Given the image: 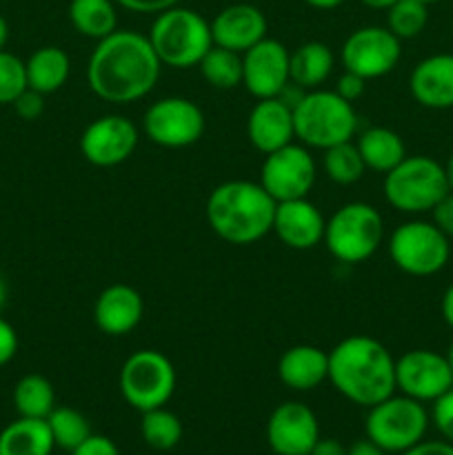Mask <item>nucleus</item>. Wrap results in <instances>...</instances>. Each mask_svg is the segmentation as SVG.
<instances>
[{
	"instance_id": "obj_41",
	"label": "nucleus",
	"mask_w": 453,
	"mask_h": 455,
	"mask_svg": "<svg viewBox=\"0 0 453 455\" xmlns=\"http://www.w3.org/2000/svg\"><path fill=\"white\" fill-rule=\"evenodd\" d=\"M115 4H120L123 9H127V12H133V13H163L167 12V9L176 7L180 0H114Z\"/></svg>"
},
{
	"instance_id": "obj_50",
	"label": "nucleus",
	"mask_w": 453,
	"mask_h": 455,
	"mask_svg": "<svg viewBox=\"0 0 453 455\" xmlns=\"http://www.w3.org/2000/svg\"><path fill=\"white\" fill-rule=\"evenodd\" d=\"M444 173H447V182H449V191H453V151L449 156L447 164H444Z\"/></svg>"
},
{
	"instance_id": "obj_39",
	"label": "nucleus",
	"mask_w": 453,
	"mask_h": 455,
	"mask_svg": "<svg viewBox=\"0 0 453 455\" xmlns=\"http://www.w3.org/2000/svg\"><path fill=\"white\" fill-rule=\"evenodd\" d=\"M71 455H120V451L111 438L91 434L84 443H80L78 447L71 451Z\"/></svg>"
},
{
	"instance_id": "obj_7",
	"label": "nucleus",
	"mask_w": 453,
	"mask_h": 455,
	"mask_svg": "<svg viewBox=\"0 0 453 455\" xmlns=\"http://www.w3.org/2000/svg\"><path fill=\"white\" fill-rule=\"evenodd\" d=\"M385 198L402 213L431 212L449 194L444 164L429 156H407L385 173Z\"/></svg>"
},
{
	"instance_id": "obj_16",
	"label": "nucleus",
	"mask_w": 453,
	"mask_h": 455,
	"mask_svg": "<svg viewBox=\"0 0 453 455\" xmlns=\"http://www.w3.org/2000/svg\"><path fill=\"white\" fill-rule=\"evenodd\" d=\"M289 49L274 38H262L242 53V84L253 98H278L289 87Z\"/></svg>"
},
{
	"instance_id": "obj_26",
	"label": "nucleus",
	"mask_w": 453,
	"mask_h": 455,
	"mask_svg": "<svg viewBox=\"0 0 453 455\" xmlns=\"http://www.w3.org/2000/svg\"><path fill=\"white\" fill-rule=\"evenodd\" d=\"M53 449L47 420L18 418L0 431V455H52Z\"/></svg>"
},
{
	"instance_id": "obj_17",
	"label": "nucleus",
	"mask_w": 453,
	"mask_h": 455,
	"mask_svg": "<svg viewBox=\"0 0 453 455\" xmlns=\"http://www.w3.org/2000/svg\"><path fill=\"white\" fill-rule=\"evenodd\" d=\"M320 440V425L306 404H278L266 422V443L275 455H309Z\"/></svg>"
},
{
	"instance_id": "obj_21",
	"label": "nucleus",
	"mask_w": 453,
	"mask_h": 455,
	"mask_svg": "<svg viewBox=\"0 0 453 455\" xmlns=\"http://www.w3.org/2000/svg\"><path fill=\"white\" fill-rule=\"evenodd\" d=\"M145 302L131 284H109L102 289L93 305V323L111 338L127 336L140 324Z\"/></svg>"
},
{
	"instance_id": "obj_49",
	"label": "nucleus",
	"mask_w": 453,
	"mask_h": 455,
	"mask_svg": "<svg viewBox=\"0 0 453 455\" xmlns=\"http://www.w3.org/2000/svg\"><path fill=\"white\" fill-rule=\"evenodd\" d=\"M7 40H9V25H7V20H4V18L0 16V52H3V49H4Z\"/></svg>"
},
{
	"instance_id": "obj_43",
	"label": "nucleus",
	"mask_w": 453,
	"mask_h": 455,
	"mask_svg": "<svg viewBox=\"0 0 453 455\" xmlns=\"http://www.w3.org/2000/svg\"><path fill=\"white\" fill-rule=\"evenodd\" d=\"M400 455H453V443H449V440H420Z\"/></svg>"
},
{
	"instance_id": "obj_32",
	"label": "nucleus",
	"mask_w": 453,
	"mask_h": 455,
	"mask_svg": "<svg viewBox=\"0 0 453 455\" xmlns=\"http://www.w3.org/2000/svg\"><path fill=\"white\" fill-rule=\"evenodd\" d=\"M322 169L327 173V178L336 185H355L360 178L367 172V164H364L362 156H360L355 142L346 140L340 145H333L329 149H324L322 158Z\"/></svg>"
},
{
	"instance_id": "obj_46",
	"label": "nucleus",
	"mask_w": 453,
	"mask_h": 455,
	"mask_svg": "<svg viewBox=\"0 0 453 455\" xmlns=\"http://www.w3.org/2000/svg\"><path fill=\"white\" fill-rule=\"evenodd\" d=\"M440 311H442V318L449 327L453 329V284L444 291L442 305H440Z\"/></svg>"
},
{
	"instance_id": "obj_47",
	"label": "nucleus",
	"mask_w": 453,
	"mask_h": 455,
	"mask_svg": "<svg viewBox=\"0 0 453 455\" xmlns=\"http://www.w3.org/2000/svg\"><path fill=\"white\" fill-rule=\"evenodd\" d=\"M305 3L314 9H336L340 7L345 0H305Z\"/></svg>"
},
{
	"instance_id": "obj_23",
	"label": "nucleus",
	"mask_w": 453,
	"mask_h": 455,
	"mask_svg": "<svg viewBox=\"0 0 453 455\" xmlns=\"http://www.w3.org/2000/svg\"><path fill=\"white\" fill-rule=\"evenodd\" d=\"M278 378L293 391H311L329 380V354L314 345H296L278 360Z\"/></svg>"
},
{
	"instance_id": "obj_31",
	"label": "nucleus",
	"mask_w": 453,
	"mask_h": 455,
	"mask_svg": "<svg viewBox=\"0 0 453 455\" xmlns=\"http://www.w3.org/2000/svg\"><path fill=\"white\" fill-rule=\"evenodd\" d=\"M140 434L142 440L155 451H171L182 440V422L169 409H149V411H142Z\"/></svg>"
},
{
	"instance_id": "obj_33",
	"label": "nucleus",
	"mask_w": 453,
	"mask_h": 455,
	"mask_svg": "<svg viewBox=\"0 0 453 455\" xmlns=\"http://www.w3.org/2000/svg\"><path fill=\"white\" fill-rule=\"evenodd\" d=\"M49 431H52L53 444L65 451H74L80 443L91 435V425L87 418L71 407H56L47 418Z\"/></svg>"
},
{
	"instance_id": "obj_51",
	"label": "nucleus",
	"mask_w": 453,
	"mask_h": 455,
	"mask_svg": "<svg viewBox=\"0 0 453 455\" xmlns=\"http://www.w3.org/2000/svg\"><path fill=\"white\" fill-rule=\"evenodd\" d=\"M4 302H7V283H4L3 274H0V309L4 307Z\"/></svg>"
},
{
	"instance_id": "obj_5",
	"label": "nucleus",
	"mask_w": 453,
	"mask_h": 455,
	"mask_svg": "<svg viewBox=\"0 0 453 455\" xmlns=\"http://www.w3.org/2000/svg\"><path fill=\"white\" fill-rule=\"evenodd\" d=\"M293 127L302 145L324 151L358 133V114L336 92L311 89L293 107Z\"/></svg>"
},
{
	"instance_id": "obj_22",
	"label": "nucleus",
	"mask_w": 453,
	"mask_h": 455,
	"mask_svg": "<svg viewBox=\"0 0 453 455\" xmlns=\"http://www.w3.org/2000/svg\"><path fill=\"white\" fill-rule=\"evenodd\" d=\"M416 102L426 109L453 107V53H435L417 62L409 78Z\"/></svg>"
},
{
	"instance_id": "obj_6",
	"label": "nucleus",
	"mask_w": 453,
	"mask_h": 455,
	"mask_svg": "<svg viewBox=\"0 0 453 455\" xmlns=\"http://www.w3.org/2000/svg\"><path fill=\"white\" fill-rule=\"evenodd\" d=\"M385 222L380 212L367 203H346L324 227V247L345 265H360L380 249Z\"/></svg>"
},
{
	"instance_id": "obj_34",
	"label": "nucleus",
	"mask_w": 453,
	"mask_h": 455,
	"mask_svg": "<svg viewBox=\"0 0 453 455\" xmlns=\"http://www.w3.org/2000/svg\"><path fill=\"white\" fill-rule=\"evenodd\" d=\"M429 4L420 0H395L386 9V29L400 40H411L425 31L429 22Z\"/></svg>"
},
{
	"instance_id": "obj_42",
	"label": "nucleus",
	"mask_w": 453,
	"mask_h": 455,
	"mask_svg": "<svg viewBox=\"0 0 453 455\" xmlns=\"http://www.w3.org/2000/svg\"><path fill=\"white\" fill-rule=\"evenodd\" d=\"M18 354V333L4 318H0V367L9 364Z\"/></svg>"
},
{
	"instance_id": "obj_25",
	"label": "nucleus",
	"mask_w": 453,
	"mask_h": 455,
	"mask_svg": "<svg viewBox=\"0 0 453 455\" xmlns=\"http://www.w3.org/2000/svg\"><path fill=\"white\" fill-rule=\"evenodd\" d=\"M360 156H362L367 169L378 173H389L391 169L398 167L407 158V147L404 140L386 127H369L358 136Z\"/></svg>"
},
{
	"instance_id": "obj_37",
	"label": "nucleus",
	"mask_w": 453,
	"mask_h": 455,
	"mask_svg": "<svg viewBox=\"0 0 453 455\" xmlns=\"http://www.w3.org/2000/svg\"><path fill=\"white\" fill-rule=\"evenodd\" d=\"M13 111H16L22 120H29V123L31 120H38L44 111V96L27 87L25 92L13 100Z\"/></svg>"
},
{
	"instance_id": "obj_45",
	"label": "nucleus",
	"mask_w": 453,
	"mask_h": 455,
	"mask_svg": "<svg viewBox=\"0 0 453 455\" xmlns=\"http://www.w3.org/2000/svg\"><path fill=\"white\" fill-rule=\"evenodd\" d=\"M346 455H386V453L382 451L376 443H371L369 438H364V440H358V443L351 444V447L346 449Z\"/></svg>"
},
{
	"instance_id": "obj_1",
	"label": "nucleus",
	"mask_w": 453,
	"mask_h": 455,
	"mask_svg": "<svg viewBox=\"0 0 453 455\" xmlns=\"http://www.w3.org/2000/svg\"><path fill=\"white\" fill-rule=\"evenodd\" d=\"M163 62L149 38L131 29H115L98 40L87 65L91 92L111 105H129L149 96L158 84Z\"/></svg>"
},
{
	"instance_id": "obj_15",
	"label": "nucleus",
	"mask_w": 453,
	"mask_h": 455,
	"mask_svg": "<svg viewBox=\"0 0 453 455\" xmlns=\"http://www.w3.org/2000/svg\"><path fill=\"white\" fill-rule=\"evenodd\" d=\"M138 147V127L127 116L109 114L93 120L80 136V154L93 167H118Z\"/></svg>"
},
{
	"instance_id": "obj_44",
	"label": "nucleus",
	"mask_w": 453,
	"mask_h": 455,
	"mask_svg": "<svg viewBox=\"0 0 453 455\" xmlns=\"http://www.w3.org/2000/svg\"><path fill=\"white\" fill-rule=\"evenodd\" d=\"M309 455H346V447L340 440L320 438Z\"/></svg>"
},
{
	"instance_id": "obj_52",
	"label": "nucleus",
	"mask_w": 453,
	"mask_h": 455,
	"mask_svg": "<svg viewBox=\"0 0 453 455\" xmlns=\"http://www.w3.org/2000/svg\"><path fill=\"white\" fill-rule=\"evenodd\" d=\"M447 360H449V367H451V371H453V340H451V345H449V351H447Z\"/></svg>"
},
{
	"instance_id": "obj_35",
	"label": "nucleus",
	"mask_w": 453,
	"mask_h": 455,
	"mask_svg": "<svg viewBox=\"0 0 453 455\" xmlns=\"http://www.w3.org/2000/svg\"><path fill=\"white\" fill-rule=\"evenodd\" d=\"M27 84L25 62L9 52H0V105H13Z\"/></svg>"
},
{
	"instance_id": "obj_3",
	"label": "nucleus",
	"mask_w": 453,
	"mask_h": 455,
	"mask_svg": "<svg viewBox=\"0 0 453 455\" xmlns=\"http://www.w3.org/2000/svg\"><path fill=\"white\" fill-rule=\"evenodd\" d=\"M275 204L260 182L226 180L209 194L207 220L218 238L244 247L274 229Z\"/></svg>"
},
{
	"instance_id": "obj_2",
	"label": "nucleus",
	"mask_w": 453,
	"mask_h": 455,
	"mask_svg": "<svg viewBox=\"0 0 453 455\" xmlns=\"http://www.w3.org/2000/svg\"><path fill=\"white\" fill-rule=\"evenodd\" d=\"M329 382L360 407H373L395 394V360L369 336H349L329 351Z\"/></svg>"
},
{
	"instance_id": "obj_8",
	"label": "nucleus",
	"mask_w": 453,
	"mask_h": 455,
	"mask_svg": "<svg viewBox=\"0 0 453 455\" xmlns=\"http://www.w3.org/2000/svg\"><path fill=\"white\" fill-rule=\"evenodd\" d=\"M429 429V413L425 404L409 395H389L369 407L364 431L371 443L385 453H402L425 440Z\"/></svg>"
},
{
	"instance_id": "obj_11",
	"label": "nucleus",
	"mask_w": 453,
	"mask_h": 455,
	"mask_svg": "<svg viewBox=\"0 0 453 455\" xmlns=\"http://www.w3.org/2000/svg\"><path fill=\"white\" fill-rule=\"evenodd\" d=\"M142 132L164 149H185L203 138L204 114L189 98H160L142 116Z\"/></svg>"
},
{
	"instance_id": "obj_28",
	"label": "nucleus",
	"mask_w": 453,
	"mask_h": 455,
	"mask_svg": "<svg viewBox=\"0 0 453 455\" xmlns=\"http://www.w3.org/2000/svg\"><path fill=\"white\" fill-rule=\"evenodd\" d=\"M69 20L84 38L102 40L118 29V12L114 0H71Z\"/></svg>"
},
{
	"instance_id": "obj_14",
	"label": "nucleus",
	"mask_w": 453,
	"mask_h": 455,
	"mask_svg": "<svg viewBox=\"0 0 453 455\" xmlns=\"http://www.w3.org/2000/svg\"><path fill=\"white\" fill-rule=\"evenodd\" d=\"M453 387L447 355L431 349H411L395 360V389L417 403H435Z\"/></svg>"
},
{
	"instance_id": "obj_36",
	"label": "nucleus",
	"mask_w": 453,
	"mask_h": 455,
	"mask_svg": "<svg viewBox=\"0 0 453 455\" xmlns=\"http://www.w3.org/2000/svg\"><path fill=\"white\" fill-rule=\"evenodd\" d=\"M431 420H433L435 429L442 434V438L453 443V387L433 403Z\"/></svg>"
},
{
	"instance_id": "obj_9",
	"label": "nucleus",
	"mask_w": 453,
	"mask_h": 455,
	"mask_svg": "<svg viewBox=\"0 0 453 455\" xmlns=\"http://www.w3.org/2000/svg\"><path fill=\"white\" fill-rule=\"evenodd\" d=\"M176 391V369L171 360L155 349L129 355L120 369V394L136 411L164 407Z\"/></svg>"
},
{
	"instance_id": "obj_20",
	"label": "nucleus",
	"mask_w": 453,
	"mask_h": 455,
	"mask_svg": "<svg viewBox=\"0 0 453 455\" xmlns=\"http://www.w3.org/2000/svg\"><path fill=\"white\" fill-rule=\"evenodd\" d=\"M266 16L256 4H229L211 20L213 44L244 53L253 44L266 38Z\"/></svg>"
},
{
	"instance_id": "obj_53",
	"label": "nucleus",
	"mask_w": 453,
	"mask_h": 455,
	"mask_svg": "<svg viewBox=\"0 0 453 455\" xmlns=\"http://www.w3.org/2000/svg\"><path fill=\"white\" fill-rule=\"evenodd\" d=\"M420 3H425V4H433V3H440V0H420Z\"/></svg>"
},
{
	"instance_id": "obj_12",
	"label": "nucleus",
	"mask_w": 453,
	"mask_h": 455,
	"mask_svg": "<svg viewBox=\"0 0 453 455\" xmlns=\"http://www.w3.org/2000/svg\"><path fill=\"white\" fill-rule=\"evenodd\" d=\"M402 56V40L391 34L386 27H360L340 49V60L345 71L362 76L364 80H376L391 74Z\"/></svg>"
},
{
	"instance_id": "obj_18",
	"label": "nucleus",
	"mask_w": 453,
	"mask_h": 455,
	"mask_svg": "<svg viewBox=\"0 0 453 455\" xmlns=\"http://www.w3.org/2000/svg\"><path fill=\"white\" fill-rule=\"evenodd\" d=\"M324 227H327L324 216L306 198L284 200V203L275 204L274 229L271 231L289 249H296V251L314 249L324 240Z\"/></svg>"
},
{
	"instance_id": "obj_10",
	"label": "nucleus",
	"mask_w": 453,
	"mask_h": 455,
	"mask_svg": "<svg viewBox=\"0 0 453 455\" xmlns=\"http://www.w3.org/2000/svg\"><path fill=\"white\" fill-rule=\"evenodd\" d=\"M389 256L404 274L416 278L433 275L447 267L451 256L449 235H444L433 222H402L389 238Z\"/></svg>"
},
{
	"instance_id": "obj_19",
	"label": "nucleus",
	"mask_w": 453,
	"mask_h": 455,
	"mask_svg": "<svg viewBox=\"0 0 453 455\" xmlns=\"http://www.w3.org/2000/svg\"><path fill=\"white\" fill-rule=\"evenodd\" d=\"M247 136L253 149L265 156L291 145L296 138L293 109L280 96L262 98L253 105L247 118Z\"/></svg>"
},
{
	"instance_id": "obj_38",
	"label": "nucleus",
	"mask_w": 453,
	"mask_h": 455,
	"mask_svg": "<svg viewBox=\"0 0 453 455\" xmlns=\"http://www.w3.org/2000/svg\"><path fill=\"white\" fill-rule=\"evenodd\" d=\"M364 92H367V80H364L362 76L345 71V74L338 78L336 93L340 98H345L346 102H351V105H354L355 100H360V98L364 96Z\"/></svg>"
},
{
	"instance_id": "obj_29",
	"label": "nucleus",
	"mask_w": 453,
	"mask_h": 455,
	"mask_svg": "<svg viewBox=\"0 0 453 455\" xmlns=\"http://www.w3.org/2000/svg\"><path fill=\"white\" fill-rule=\"evenodd\" d=\"M13 407L20 418L47 420L56 409V391L53 385L40 373H27L13 387Z\"/></svg>"
},
{
	"instance_id": "obj_40",
	"label": "nucleus",
	"mask_w": 453,
	"mask_h": 455,
	"mask_svg": "<svg viewBox=\"0 0 453 455\" xmlns=\"http://www.w3.org/2000/svg\"><path fill=\"white\" fill-rule=\"evenodd\" d=\"M431 216H433V225L438 227L444 235L453 238V191H449V194L431 209Z\"/></svg>"
},
{
	"instance_id": "obj_4",
	"label": "nucleus",
	"mask_w": 453,
	"mask_h": 455,
	"mask_svg": "<svg viewBox=\"0 0 453 455\" xmlns=\"http://www.w3.org/2000/svg\"><path fill=\"white\" fill-rule=\"evenodd\" d=\"M147 38L160 62L173 69L198 67L204 53L213 47L211 22L180 4L158 13Z\"/></svg>"
},
{
	"instance_id": "obj_27",
	"label": "nucleus",
	"mask_w": 453,
	"mask_h": 455,
	"mask_svg": "<svg viewBox=\"0 0 453 455\" xmlns=\"http://www.w3.org/2000/svg\"><path fill=\"white\" fill-rule=\"evenodd\" d=\"M27 84L34 92L47 93L58 92L67 83L71 71V60L65 49L60 47H40L27 58Z\"/></svg>"
},
{
	"instance_id": "obj_30",
	"label": "nucleus",
	"mask_w": 453,
	"mask_h": 455,
	"mask_svg": "<svg viewBox=\"0 0 453 455\" xmlns=\"http://www.w3.org/2000/svg\"><path fill=\"white\" fill-rule=\"evenodd\" d=\"M198 69L211 87L235 89L242 84V53L213 44L200 60Z\"/></svg>"
},
{
	"instance_id": "obj_24",
	"label": "nucleus",
	"mask_w": 453,
	"mask_h": 455,
	"mask_svg": "<svg viewBox=\"0 0 453 455\" xmlns=\"http://www.w3.org/2000/svg\"><path fill=\"white\" fill-rule=\"evenodd\" d=\"M333 62H336V58H333L329 44L320 43V40L300 44L289 56V78H291V84L305 89V92L318 89L331 76Z\"/></svg>"
},
{
	"instance_id": "obj_13",
	"label": "nucleus",
	"mask_w": 453,
	"mask_h": 455,
	"mask_svg": "<svg viewBox=\"0 0 453 455\" xmlns=\"http://www.w3.org/2000/svg\"><path fill=\"white\" fill-rule=\"evenodd\" d=\"M260 185L275 203L306 198L315 185V160L305 145H287L265 156Z\"/></svg>"
},
{
	"instance_id": "obj_48",
	"label": "nucleus",
	"mask_w": 453,
	"mask_h": 455,
	"mask_svg": "<svg viewBox=\"0 0 453 455\" xmlns=\"http://www.w3.org/2000/svg\"><path fill=\"white\" fill-rule=\"evenodd\" d=\"M360 3L369 9H385L386 12V9H389L395 0H360Z\"/></svg>"
}]
</instances>
